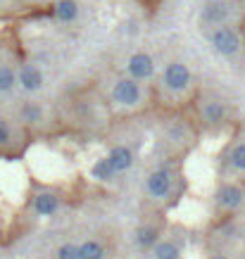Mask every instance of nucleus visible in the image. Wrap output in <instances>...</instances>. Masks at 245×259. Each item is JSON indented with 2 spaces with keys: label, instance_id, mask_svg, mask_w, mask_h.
I'll return each instance as SVG.
<instances>
[{
  "label": "nucleus",
  "instance_id": "obj_1",
  "mask_svg": "<svg viewBox=\"0 0 245 259\" xmlns=\"http://www.w3.org/2000/svg\"><path fill=\"white\" fill-rule=\"evenodd\" d=\"M112 97H115V102L119 105H124V107H131V105H136L140 100V86L138 81L131 76V79H119L115 88H112Z\"/></svg>",
  "mask_w": 245,
  "mask_h": 259
},
{
  "label": "nucleus",
  "instance_id": "obj_2",
  "mask_svg": "<svg viewBox=\"0 0 245 259\" xmlns=\"http://www.w3.org/2000/svg\"><path fill=\"white\" fill-rule=\"evenodd\" d=\"M212 45L217 53L236 55L238 48H241V38H238V33H236L231 26H219V29H214V33H212Z\"/></svg>",
  "mask_w": 245,
  "mask_h": 259
},
{
  "label": "nucleus",
  "instance_id": "obj_3",
  "mask_svg": "<svg viewBox=\"0 0 245 259\" xmlns=\"http://www.w3.org/2000/svg\"><path fill=\"white\" fill-rule=\"evenodd\" d=\"M164 84L169 90H186L188 84H191V72L188 67L181 65V62H171L167 69H164Z\"/></svg>",
  "mask_w": 245,
  "mask_h": 259
},
{
  "label": "nucleus",
  "instance_id": "obj_4",
  "mask_svg": "<svg viewBox=\"0 0 245 259\" xmlns=\"http://www.w3.org/2000/svg\"><path fill=\"white\" fill-rule=\"evenodd\" d=\"M155 72V62H152V57L148 53H136L131 55V60H128V74L133 76L136 81H143V79H150Z\"/></svg>",
  "mask_w": 245,
  "mask_h": 259
},
{
  "label": "nucleus",
  "instance_id": "obj_5",
  "mask_svg": "<svg viewBox=\"0 0 245 259\" xmlns=\"http://www.w3.org/2000/svg\"><path fill=\"white\" fill-rule=\"evenodd\" d=\"M171 190V176L164 169H157L148 176V193L152 197H164Z\"/></svg>",
  "mask_w": 245,
  "mask_h": 259
},
{
  "label": "nucleus",
  "instance_id": "obj_6",
  "mask_svg": "<svg viewBox=\"0 0 245 259\" xmlns=\"http://www.w3.org/2000/svg\"><path fill=\"white\" fill-rule=\"evenodd\" d=\"M217 202H219V207H224V209H236V207L243 205V190L238 185H231V183L222 185L219 193H217Z\"/></svg>",
  "mask_w": 245,
  "mask_h": 259
},
{
  "label": "nucleus",
  "instance_id": "obj_7",
  "mask_svg": "<svg viewBox=\"0 0 245 259\" xmlns=\"http://www.w3.org/2000/svg\"><path fill=\"white\" fill-rule=\"evenodd\" d=\"M19 84L26 90H38L43 86V72L33 65H24L19 69Z\"/></svg>",
  "mask_w": 245,
  "mask_h": 259
},
{
  "label": "nucleus",
  "instance_id": "obj_8",
  "mask_svg": "<svg viewBox=\"0 0 245 259\" xmlns=\"http://www.w3.org/2000/svg\"><path fill=\"white\" fill-rule=\"evenodd\" d=\"M110 162H112V167H115V172H126L128 167L133 164V155H131L128 148L117 145V148L110 150Z\"/></svg>",
  "mask_w": 245,
  "mask_h": 259
},
{
  "label": "nucleus",
  "instance_id": "obj_9",
  "mask_svg": "<svg viewBox=\"0 0 245 259\" xmlns=\"http://www.w3.org/2000/svg\"><path fill=\"white\" fill-rule=\"evenodd\" d=\"M226 14H229V10H226L224 2H219V0H212V2H207L203 7V19L207 24H222L226 19Z\"/></svg>",
  "mask_w": 245,
  "mask_h": 259
},
{
  "label": "nucleus",
  "instance_id": "obj_10",
  "mask_svg": "<svg viewBox=\"0 0 245 259\" xmlns=\"http://www.w3.org/2000/svg\"><path fill=\"white\" fill-rule=\"evenodd\" d=\"M33 207H36V212H38L41 216H50V214L57 212L60 200H57L53 193H41V195H36V202H33Z\"/></svg>",
  "mask_w": 245,
  "mask_h": 259
},
{
  "label": "nucleus",
  "instance_id": "obj_11",
  "mask_svg": "<svg viewBox=\"0 0 245 259\" xmlns=\"http://www.w3.org/2000/svg\"><path fill=\"white\" fill-rule=\"evenodd\" d=\"M226 117V109L222 102H214V100H210V102H205L203 107V119L207 121V124H222Z\"/></svg>",
  "mask_w": 245,
  "mask_h": 259
},
{
  "label": "nucleus",
  "instance_id": "obj_12",
  "mask_svg": "<svg viewBox=\"0 0 245 259\" xmlns=\"http://www.w3.org/2000/svg\"><path fill=\"white\" fill-rule=\"evenodd\" d=\"M76 14H79V5H76L74 0H60L55 5V17L60 22H74Z\"/></svg>",
  "mask_w": 245,
  "mask_h": 259
},
{
  "label": "nucleus",
  "instance_id": "obj_13",
  "mask_svg": "<svg viewBox=\"0 0 245 259\" xmlns=\"http://www.w3.org/2000/svg\"><path fill=\"white\" fill-rule=\"evenodd\" d=\"M91 176L98 178V181H110V178L115 176V167H112V162H110V157L98 160V162L91 167Z\"/></svg>",
  "mask_w": 245,
  "mask_h": 259
},
{
  "label": "nucleus",
  "instance_id": "obj_14",
  "mask_svg": "<svg viewBox=\"0 0 245 259\" xmlns=\"http://www.w3.org/2000/svg\"><path fill=\"white\" fill-rule=\"evenodd\" d=\"M103 257H105V250L96 240H86V243L79 245V259H103Z\"/></svg>",
  "mask_w": 245,
  "mask_h": 259
},
{
  "label": "nucleus",
  "instance_id": "obj_15",
  "mask_svg": "<svg viewBox=\"0 0 245 259\" xmlns=\"http://www.w3.org/2000/svg\"><path fill=\"white\" fill-rule=\"evenodd\" d=\"M136 243H138L140 248H155L157 245V228L155 226L136 228Z\"/></svg>",
  "mask_w": 245,
  "mask_h": 259
},
{
  "label": "nucleus",
  "instance_id": "obj_16",
  "mask_svg": "<svg viewBox=\"0 0 245 259\" xmlns=\"http://www.w3.org/2000/svg\"><path fill=\"white\" fill-rule=\"evenodd\" d=\"M155 259H179V248L174 243H157L155 245Z\"/></svg>",
  "mask_w": 245,
  "mask_h": 259
},
{
  "label": "nucleus",
  "instance_id": "obj_17",
  "mask_svg": "<svg viewBox=\"0 0 245 259\" xmlns=\"http://www.w3.org/2000/svg\"><path fill=\"white\" fill-rule=\"evenodd\" d=\"M14 84H17V76H14V72H12L10 67H0V93H7V90H12Z\"/></svg>",
  "mask_w": 245,
  "mask_h": 259
},
{
  "label": "nucleus",
  "instance_id": "obj_18",
  "mask_svg": "<svg viewBox=\"0 0 245 259\" xmlns=\"http://www.w3.org/2000/svg\"><path fill=\"white\" fill-rule=\"evenodd\" d=\"M231 164H234L236 169L245 172V143H241V145L234 148V152H231Z\"/></svg>",
  "mask_w": 245,
  "mask_h": 259
},
{
  "label": "nucleus",
  "instance_id": "obj_19",
  "mask_svg": "<svg viewBox=\"0 0 245 259\" xmlns=\"http://www.w3.org/2000/svg\"><path fill=\"white\" fill-rule=\"evenodd\" d=\"M21 119H24V121H41V107H36V105H24V107H21Z\"/></svg>",
  "mask_w": 245,
  "mask_h": 259
},
{
  "label": "nucleus",
  "instance_id": "obj_20",
  "mask_svg": "<svg viewBox=\"0 0 245 259\" xmlns=\"http://www.w3.org/2000/svg\"><path fill=\"white\" fill-rule=\"evenodd\" d=\"M57 259H79V248L76 245H62L57 250Z\"/></svg>",
  "mask_w": 245,
  "mask_h": 259
},
{
  "label": "nucleus",
  "instance_id": "obj_21",
  "mask_svg": "<svg viewBox=\"0 0 245 259\" xmlns=\"http://www.w3.org/2000/svg\"><path fill=\"white\" fill-rule=\"evenodd\" d=\"M10 136H12L10 124H7L5 119H0V145H7V143H10Z\"/></svg>",
  "mask_w": 245,
  "mask_h": 259
},
{
  "label": "nucleus",
  "instance_id": "obj_22",
  "mask_svg": "<svg viewBox=\"0 0 245 259\" xmlns=\"http://www.w3.org/2000/svg\"><path fill=\"white\" fill-rule=\"evenodd\" d=\"M210 259H226V257H224V255H212Z\"/></svg>",
  "mask_w": 245,
  "mask_h": 259
}]
</instances>
